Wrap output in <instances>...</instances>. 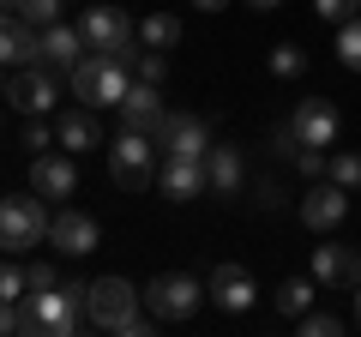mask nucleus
<instances>
[{
  "label": "nucleus",
  "instance_id": "2",
  "mask_svg": "<svg viewBox=\"0 0 361 337\" xmlns=\"http://www.w3.org/2000/svg\"><path fill=\"white\" fill-rule=\"evenodd\" d=\"M127 73H133V66L115 61V54H85L66 78H73V97H78L85 109H103V103L121 109V97H127V85H133Z\"/></svg>",
  "mask_w": 361,
  "mask_h": 337
},
{
  "label": "nucleus",
  "instance_id": "32",
  "mask_svg": "<svg viewBox=\"0 0 361 337\" xmlns=\"http://www.w3.org/2000/svg\"><path fill=\"white\" fill-rule=\"evenodd\" d=\"M25 283H30V295H42V289H54L61 277H54V265H49V259H37V265H25Z\"/></svg>",
  "mask_w": 361,
  "mask_h": 337
},
{
  "label": "nucleus",
  "instance_id": "36",
  "mask_svg": "<svg viewBox=\"0 0 361 337\" xmlns=\"http://www.w3.org/2000/svg\"><path fill=\"white\" fill-rule=\"evenodd\" d=\"M247 6H253V13H271V6H283V0H247Z\"/></svg>",
  "mask_w": 361,
  "mask_h": 337
},
{
  "label": "nucleus",
  "instance_id": "6",
  "mask_svg": "<svg viewBox=\"0 0 361 337\" xmlns=\"http://www.w3.org/2000/svg\"><path fill=\"white\" fill-rule=\"evenodd\" d=\"M85 289L90 283H54V289H42V295H25L30 313H37V331L73 337L78 325H85Z\"/></svg>",
  "mask_w": 361,
  "mask_h": 337
},
{
  "label": "nucleus",
  "instance_id": "25",
  "mask_svg": "<svg viewBox=\"0 0 361 337\" xmlns=\"http://www.w3.org/2000/svg\"><path fill=\"white\" fill-rule=\"evenodd\" d=\"M307 307H313V283H301V277H289V283L277 289V313H289V319H301Z\"/></svg>",
  "mask_w": 361,
  "mask_h": 337
},
{
  "label": "nucleus",
  "instance_id": "33",
  "mask_svg": "<svg viewBox=\"0 0 361 337\" xmlns=\"http://www.w3.org/2000/svg\"><path fill=\"white\" fill-rule=\"evenodd\" d=\"M355 6H361V0H313V13H319V18H331V25L355 18Z\"/></svg>",
  "mask_w": 361,
  "mask_h": 337
},
{
  "label": "nucleus",
  "instance_id": "22",
  "mask_svg": "<svg viewBox=\"0 0 361 337\" xmlns=\"http://www.w3.org/2000/svg\"><path fill=\"white\" fill-rule=\"evenodd\" d=\"M139 42H145V49H175V42H180V18H169V13H151V18H145V25H139Z\"/></svg>",
  "mask_w": 361,
  "mask_h": 337
},
{
  "label": "nucleus",
  "instance_id": "15",
  "mask_svg": "<svg viewBox=\"0 0 361 337\" xmlns=\"http://www.w3.org/2000/svg\"><path fill=\"white\" fill-rule=\"evenodd\" d=\"M163 199H205L211 193V175H205V163H193V157H163Z\"/></svg>",
  "mask_w": 361,
  "mask_h": 337
},
{
  "label": "nucleus",
  "instance_id": "35",
  "mask_svg": "<svg viewBox=\"0 0 361 337\" xmlns=\"http://www.w3.org/2000/svg\"><path fill=\"white\" fill-rule=\"evenodd\" d=\"M259 205H265V211H277V205H283V193H277V181H259Z\"/></svg>",
  "mask_w": 361,
  "mask_h": 337
},
{
  "label": "nucleus",
  "instance_id": "29",
  "mask_svg": "<svg viewBox=\"0 0 361 337\" xmlns=\"http://www.w3.org/2000/svg\"><path fill=\"white\" fill-rule=\"evenodd\" d=\"M301 66H307V54H301L295 42H283V49H271V73H277V78H295Z\"/></svg>",
  "mask_w": 361,
  "mask_h": 337
},
{
  "label": "nucleus",
  "instance_id": "24",
  "mask_svg": "<svg viewBox=\"0 0 361 337\" xmlns=\"http://www.w3.org/2000/svg\"><path fill=\"white\" fill-rule=\"evenodd\" d=\"M325 175H331L337 187H349V193H355V187H361V151H337V157H325Z\"/></svg>",
  "mask_w": 361,
  "mask_h": 337
},
{
  "label": "nucleus",
  "instance_id": "37",
  "mask_svg": "<svg viewBox=\"0 0 361 337\" xmlns=\"http://www.w3.org/2000/svg\"><path fill=\"white\" fill-rule=\"evenodd\" d=\"M193 6H205V13H217V6H229V0H193Z\"/></svg>",
  "mask_w": 361,
  "mask_h": 337
},
{
  "label": "nucleus",
  "instance_id": "4",
  "mask_svg": "<svg viewBox=\"0 0 361 337\" xmlns=\"http://www.w3.org/2000/svg\"><path fill=\"white\" fill-rule=\"evenodd\" d=\"M109 175H115V187H127V193H145L151 175H157V139L121 127V139L109 145Z\"/></svg>",
  "mask_w": 361,
  "mask_h": 337
},
{
  "label": "nucleus",
  "instance_id": "39",
  "mask_svg": "<svg viewBox=\"0 0 361 337\" xmlns=\"http://www.w3.org/2000/svg\"><path fill=\"white\" fill-rule=\"evenodd\" d=\"M0 6H13V0H0Z\"/></svg>",
  "mask_w": 361,
  "mask_h": 337
},
{
  "label": "nucleus",
  "instance_id": "20",
  "mask_svg": "<svg viewBox=\"0 0 361 337\" xmlns=\"http://www.w3.org/2000/svg\"><path fill=\"white\" fill-rule=\"evenodd\" d=\"M85 54H90V49H85V30H73V25H49V30H42V66L73 73Z\"/></svg>",
  "mask_w": 361,
  "mask_h": 337
},
{
  "label": "nucleus",
  "instance_id": "26",
  "mask_svg": "<svg viewBox=\"0 0 361 337\" xmlns=\"http://www.w3.org/2000/svg\"><path fill=\"white\" fill-rule=\"evenodd\" d=\"M13 13L25 18V25L49 30V25H61V0H13Z\"/></svg>",
  "mask_w": 361,
  "mask_h": 337
},
{
  "label": "nucleus",
  "instance_id": "18",
  "mask_svg": "<svg viewBox=\"0 0 361 337\" xmlns=\"http://www.w3.org/2000/svg\"><path fill=\"white\" fill-rule=\"evenodd\" d=\"M211 301H217V307L223 313H247V307H253V295H259V289H253V277H247V265H217V271H211Z\"/></svg>",
  "mask_w": 361,
  "mask_h": 337
},
{
  "label": "nucleus",
  "instance_id": "27",
  "mask_svg": "<svg viewBox=\"0 0 361 337\" xmlns=\"http://www.w3.org/2000/svg\"><path fill=\"white\" fill-rule=\"evenodd\" d=\"M133 73H139L145 85H163V73H169L163 49H145V42H139V54H133Z\"/></svg>",
  "mask_w": 361,
  "mask_h": 337
},
{
  "label": "nucleus",
  "instance_id": "21",
  "mask_svg": "<svg viewBox=\"0 0 361 337\" xmlns=\"http://www.w3.org/2000/svg\"><path fill=\"white\" fill-rule=\"evenodd\" d=\"M54 145H61V151H97V145H103V127H97L90 109H73V115L54 121Z\"/></svg>",
  "mask_w": 361,
  "mask_h": 337
},
{
  "label": "nucleus",
  "instance_id": "9",
  "mask_svg": "<svg viewBox=\"0 0 361 337\" xmlns=\"http://www.w3.org/2000/svg\"><path fill=\"white\" fill-rule=\"evenodd\" d=\"M343 217H349V187L319 181V187H307V193H301V223H307L313 235H331Z\"/></svg>",
  "mask_w": 361,
  "mask_h": 337
},
{
  "label": "nucleus",
  "instance_id": "31",
  "mask_svg": "<svg viewBox=\"0 0 361 337\" xmlns=\"http://www.w3.org/2000/svg\"><path fill=\"white\" fill-rule=\"evenodd\" d=\"M49 145H54V127H49V121H42V115H30V127H25V151H49Z\"/></svg>",
  "mask_w": 361,
  "mask_h": 337
},
{
  "label": "nucleus",
  "instance_id": "14",
  "mask_svg": "<svg viewBox=\"0 0 361 337\" xmlns=\"http://www.w3.org/2000/svg\"><path fill=\"white\" fill-rule=\"evenodd\" d=\"M205 175H211V193H217V199H241L247 193V157H241V145H211Z\"/></svg>",
  "mask_w": 361,
  "mask_h": 337
},
{
  "label": "nucleus",
  "instance_id": "5",
  "mask_svg": "<svg viewBox=\"0 0 361 337\" xmlns=\"http://www.w3.org/2000/svg\"><path fill=\"white\" fill-rule=\"evenodd\" d=\"M211 289L199 283V277H187V271H163L151 289H145V307H151V319L157 325H180V319H193L199 313V301H205Z\"/></svg>",
  "mask_w": 361,
  "mask_h": 337
},
{
  "label": "nucleus",
  "instance_id": "12",
  "mask_svg": "<svg viewBox=\"0 0 361 337\" xmlns=\"http://www.w3.org/2000/svg\"><path fill=\"white\" fill-rule=\"evenodd\" d=\"M97 241H103V229H97V217H85V211H54L49 217V247H61L73 259L97 253Z\"/></svg>",
  "mask_w": 361,
  "mask_h": 337
},
{
  "label": "nucleus",
  "instance_id": "30",
  "mask_svg": "<svg viewBox=\"0 0 361 337\" xmlns=\"http://www.w3.org/2000/svg\"><path fill=\"white\" fill-rule=\"evenodd\" d=\"M337 331H343V319H337V313H301V337H337Z\"/></svg>",
  "mask_w": 361,
  "mask_h": 337
},
{
  "label": "nucleus",
  "instance_id": "1",
  "mask_svg": "<svg viewBox=\"0 0 361 337\" xmlns=\"http://www.w3.org/2000/svg\"><path fill=\"white\" fill-rule=\"evenodd\" d=\"M139 289L127 283V277H97V283L85 289V325H97V331H151L157 319H139Z\"/></svg>",
  "mask_w": 361,
  "mask_h": 337
},
{
  "label": "nucleus",
  "instance_id": "40",
  "mask_svg": "<svg viewBox=\"0 0 361 337\" xmlns=\"http://www.w3.org/2000/svg\"><path fill=\"white\" fill-rule=\"evenodd\" d=\"M0 85H6V78H0Z\"/></svg>",
  "mask_w": 361,
  "mask_h": 337
},
{
  "label": "nucleus",
  "instance_id": "19",
  "mask_svg": "<svg viewBox=\"0 0 361 337\" xmlns=\"http://www.w3.org/2000/svg\"><path fill=\"white\" fill-rule=\"evenodd\" d=\"M54 97H61V91H54L49 66H25V73L13 78V109H18V115H49Z\"/></svg>",
  "mask_w": 361,
  "mask_h": 337
},
{
  "label": "nucleus",
  "instance_id": "13",
  "mask_svg": "<svg viewBox=\"0 0 361 337\" xmlns=\"http://www.w3.org/2000/svg\"><path fill=\"white\" fill-rule=\"evenodd\" d=\"M313 277H319L325 289H355L361 283V253L343 241H319L313 247Z\"/></svg>",
  "mask_w": 361,
  "mask_h": 337
},
{
  "label": "nucleus",
  "instance_id": "8",
  "mask_svg": "<svg viewBox=\"0 0 361 337\" xmlns=\"http://www.w3.org/2000/svg\"><path fill=\"white\" fill-rule=\"evenodd\" d=\"M157 151L163 157H193V163H205L211 157V133H205V121L199 115H163V127H157Z\"/></svg>",
  "mask_w": 361,
  "mask_h": 337
},
{
  "label": "nucleus",
  "instance_id": "11",
  "mask_svg": "<svg viewBox=\"0 0 361 337\" xmlns=\"http://www.w3.org/2000/svg\"><path fill=\"white\" fill-rule=\"evenodd\" d=\"M289 127L301 133V145H313V151H331L337 133H343V121H337V103H325V97H307V103L289 115Z\"/></svg>",
  "mask_w": 361,
  "mask_h": 337
},
{
  "label": "nucleus",
  "instance_id": "16",
  "mask_svg": "<svg viewBox=\"0 0 361 337\" xmlns=\"http://www.w3.org/2000/svg\"><path fill=\"white\" fill-rule=\"evenodd\" d=\"M73 187H78V168H73V157H61V151H42L37 163H30V193H42V199H73Z\"/></svg>",
  "mask_w": 361,
  "mask_h": 337
},
{
  "label": "nucleus",
  "instance_id": "23",
  "mask_svg": "<svg viewBox=\"0 0 361 337\" xmlns=\"http://www.w3.org/2000/svg\"><path fill=\"white\" fill-rule=\"evenodd\" d=\"M337 61H343L349 73H361V13L337 25Z\"/></svg>",
  "mask_w": 361,
  "mask_h": 337
},
{
  "label": "nucleus",
  "instance_id": "28",
  "mask_svg": "<svg viewBox=\"0 0 361 337\" xmlns=\"http://www.w3.org/2000/svg\"><path fill=\"white\" fill-rule=\"evenodd\" d=\"M30 295V283H25V265H0V301H25Z\"/></svg>",
  "mask_w": 361,
  "mask_h": 337
},
{
  "label": "nucleus",
  "instance_id": "34",
  "mask_svg": "<svg viewBox=\"0 0 361 337\" xmlns=\"http://www.w3.org/2000/svg\"><path fill=\"white\" fill-rule=\"evenodd\" d=\"M295 168L319 181V175H325V151H313V145H301V151H295Z\"/></svg>",
  "mask_w": 361,
  "mask_h": 337
},
{
  "label": "nucleus",
  "instance_id": "3",
  "mask_svg": "<svg viewBox=\"0 0 361 337\" xmlns=\"http://www.w3.org/2000/svg\"><path fill=\"white\" fill-rule=\"evenodd\" d=\"M49 241V199L30 193V199H0V253L18 259L25 247Z\"/></svg>",
  "mask_w": 361,
  "mask_h": 337
},
{
  "label": "nucleus",
  "instance_id": "17",
  "mask_svg": "<svg viewBox=\"0 0 361 337\" xmlns=\"http://www.w3.org/2000/svg\"><path fill=\"white\" fill-rule=\"evenodd\" d=\"M163 97H157V85H127V97H121V127H133V133H151L157 139V127H163Z\"/></svg>",
  "mask_w": 361,
  "mask_h": 337
},
{
  "label": "nucleus",
  "instance_id": "38",
  "mask_svg": "<svg viewBox=\"0 0 361 337\" xmlns=\"http://www.w3.org/2000/svg\"><path fill=\"white\" fill-rule=\"evenodd\" d=\"M355 325H361V283H355Z\"/></svg>",
  "mask_w": 361,
  "mask_h": 337
},
{
  "label": "nucleus",
  "instance_id": "10",
  "mask_svg": "<svg viewBox=\"0 0 361 337\" xmlns=\"http://www.w3.org/2000/svg\"><path fill=\"white\" fill-rule=\"evenodd\" d=\"M0 66H42V30L6 6L0 13Z\"/></svg>",
  "mask_w": 361,
  "mask_h": 337
},
{
  "label": "nucleus",
  "instance_id": "7",
  "mask_svg": "<svg viewBox=\"0 0 361 337\" xmlns=\"http://www.w3.org/2000/svg\"><path fill=\"white\" fill-rule=\"evenodd\" d=\"M78 30H85V49L90 54H115V49H127V42L139 37V25H133L121 6H85Z\"/></svg>",
  "mask_w": 361,
  "mask_h": 337
}]
</instances>
